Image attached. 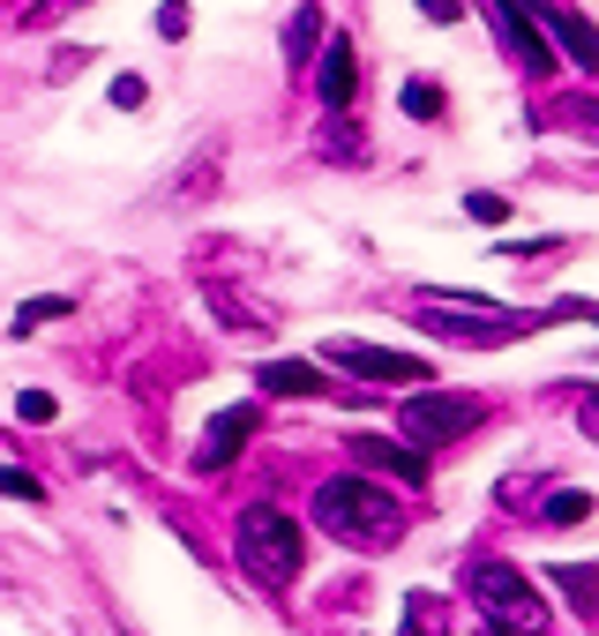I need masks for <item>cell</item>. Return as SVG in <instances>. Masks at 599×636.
Instances as JSON below:
<instances>
[{
	"instance_id": "obj_19",
	"label": "cell",
	"mask_w": 599,
	"mask_h": 636,
	"mask_svg": "<svg viewBox=\"0 0 599 636\" xmlns=\"http://www.w3.org/2000/svg\"><path fill=\"white\" fill-rule=\"evenodd\" d=\"M465 211L479 217V225H502V217H510V203H502L495 188H472V195H465Z\"/></svg>"
},
{
	"instance_id": "obj_2",
	"label": "cell",
	"mask_w": 599,
	"mask_h": 636,
	"mask_svg": "<svg viewBox=\"0 0 599 636\" xmlns=\"http://www.w3.org/2000/svg\"><path fill=\"white\" fill-rule=\"evenodd\" d=\"M465 592L479 599V614H487V629H495V636H547V622H555L547 599L532 592L510 561H495V554L465 561Z\"/></svg>"
},
{
	"instance_id": "obj_18",
	"label": "cell",
	"mask_w": 599,
	"mask_h": 636,
	"mask_svg": "<svg viewBox=\"0 0 599 636\" xmlns=\"http://www.w3.org/2000/svg\"><path fill=\"white\" fill-rule=\"evenodd\" d=\"M0 495H8V502H31V509L45 502V487L31 479V472H15V465H0Z\"/></svg>"
},
{
	"instance_id": "obj_20",
	"label": "cell",
	"mask_w": 599,
	"mask_h": 636,
	"mask_svg": "<svg viewBox=\"0 0 599 636\" xmlns=\"http://www.w3.org/2000/svg\"><path fill=\"white\" fill-rule=\"evenodd\" d=\"M15 412H23V420H31V427H45V420H53V412H60V405H53L45 389H23V397H15Z\"/></svg>"
},
{
	"instance_id": "obj_10",
	"label": "cell",
	"mask_w": 599,
	"mask_h": 636,
	"mask_svg": "<svg viewBox=\"0 0 599 636\" xmlns=\"http://www.w3.org/2000/svg\"><path fill=\"white\" fill-rule=\"evenodd\" d=\"M256 382L270 397H323V367L315 360H262Z\"/></svg>"
},
{
	"instance_id": "obj_14",
	"label": "cell",
	"mask_w": 599,
	"mask_h": 636,
	"mask_svg": "<svg viewBox=\"0 0 599 636\" xmlns=\"http://www.w3.org/2000/svg\"><path fill=\"white\" fill-rule=\"evenodd\" d=\"M540 516H547V524H585V516H592V495H585V487H562V495H547Z\"/></svg>"
},
{
	"instance_id": "obj_6",
	"label": "cell",
	"mask_w": 599,
	"mask_h": 636,
	"mask_svg": "<svg viewBox=\"0 0 599 636\" xmlns=\"http://www.w3.org/2000/svg\"><path fill=\"white\" fill-rule=\"evenodd\" d=\"M487 15H495L502 45L524 60V76H540V83H547V76H555V38L540 31V15H532V8H487Z\"/></svg>"
},
{
	"instance_id": "obj_4",
	"label": "cell",
	"mask_w": 599,
	"mask_h": 636,
	"mask_svg": "<svg viewBox=\"0 0 599 636\" xmlns=\"http://www.w3.org/2000/svg\"><path fill=\"white\" fill-rule=\"evenodd\" d=\"M479 420H487V397H465V389H412V397L397 405V427H405V442H412L420 457L465 442Z\"/></svg>"
},
{
	"instance_id": "obj_21",
	"label": "cell",
	"mask_w": 599,
	"mask_h": 636,
	"mask_svg": "<svg viewBox=\"0 0 599 636\" xmlns=\"http://www.w3.org/2000/svg\"><path fill=\"white\" fill-rule=\"evenodd\" d=\"M113 105H143V76H121L113 83Z\"/></svg>"
},
{
	"instance_id": "obj_11",
	"label": "cell",
	"mask_w": 599,
	"mask_h": 636,
	"mask_svg": "<svg viewBox=\"0 0 599 636\" xmlns=\"http://www.w3.org/2000/svg\"><path fill=\"white\" fill-rule=\"evenodd\" d=\"M555 592L577 606V622H599V561H555Z\"/></svg>"
},
{
	"instance_id": "obj_3",
	"label": "cell",
	"mask_w": 599,
	"mask_h": 636,
	"mask_svg": "<svg viewBox=\"0 0 599 636\" xmlns=\"http://www.w3.org/2000/svg\"><path fill=\"white\" fill-rule=\"evenodd\" d=\"M233 554H240V569H248L256 584L285 592L300 577V561H307V540H300V524L278 502H256L240 516V532H233Z\"/></svg>"
},
{
	"instance_id": "obj_12",
	"label": "cell",
	"mask_w": 599,
	"mask_h": 636,
	"mask_svg": "<svg viewBox=\"0 0 599 636\" xmlns=\"http://www.w3.org/2000/svg\"><path fill=\"white\" fill-rule=\"evenodd\" d=\"M352 76H360V68H352V38H330L323 76H315V90H323V105H330V113H344V105H352Z\"/></svg>"
},
{
	"instance_id": "obj_16",
	"label": "cell",
	"mask_w": 599,
	"mask_h": 636,
	"mask_svg": "<svg viewBox=\"0 0 599 636\" xmlns=\"http://www.w3.org/2000/svg\"><path fill=\"white\" fill-rule=\"evenodd\" d=\"M397 105H405V113H412V121H434V113H442V90H434L428 76H412V83H405V98H397Z\"/></svg>"
},
{
	"instance_id": "obj_1",
	"label": "cell",
	"mask_w": 599,
	"mask_h": 636,
	"mask_svg": "<svg viewBox=\"0 0 599 636\" xmlns=\"http://www.w3.org/2000/svg\"><path fill=\"white\" fill-rule=\"evenodd\" d=\"M315 524L330 540H344V547H397L405 502L389 495L383 479H368V472H338V479L315 487Z\"/></svg>"
},
{
	"instance_id": "obj_8",
	"label": "cell",
	"mask_w": 599,
	"mask_h": 636,
	"mask_svg": "<svg viewBox=\"0 0 599 636\" xmlns=\"http://www.w3.org/2000/svg\"><path fill=\"white\" fill-rule=\"evenodd\" d=\"M256 427H262V412H256V405H225V412H217V420L203 427V450H195V465H203V472L233 465V457H240V442H248Z\"/></svg>"
},
{
	"instance_id": "obj_22",
	"label": "cell",
	"mask_w": 599,
	"mask_h": 636,
	"mask_svg": "<svg viewBox=\"0 0 599 636\" xmlns=\"http://www.w3.org/2000/svg\"><path fill=\"white\" fill-rule=\"evenodd\" d=\"M577 427H585V434H592V442H599V389H592V397H585V405H577Z\"/></svg>"
},
{
	"instance_id": "obj_17",
	"label": "cell",
	"mask_w": 599,
	"mask_h": 636,
	"mask_svg": "<svg viewBox=\"0 0 599 636\" xmlns=\"http://www.w3.org/2000/svg\"><path fill=\"white\" fill-rule=\"evenodd\" d=\"M315 31H323V15H315V8H300L293 23H285V53H293V60H307V45H315Z\"/></svg>"
},
{
	"instance_id": "obj_5",
	"label": "cell",
	"mask_w": 599,
	"mask_h": 636,
	"mask_svg": "<svg viewBox=\"0 0 599 636\" xmlns=\"http://www.w3.org/2000/svg\"><path fill=\"white\" fill-rule=\"evenodd\" d=\"M323 360L344 367V375H360V382H434V367L420 352H389V344H360V338H330Z\"/></svg>"
},
{
	"instance_id": "obj_15",
	"label": "cell",
	"mask_w": 599,
	"mask_h": 636,
	"mask_svg": "<svg viewBox=\"0 0 599 636\" xmlns=\"http://www.w3.org/2000/svg\"><path fill=\"white\" fill-rule=\"evenodd\" d=\"M405 636H442V599H428V592L405 599Z\"/></svg>"
},
{
	"instance_id": "obj_9",
	"label": "cell",
	"mask_w": 599,
	"mask_h": 636,
	"mask_svg": "<svg viewBox=\"0 0 599 636\" xmlns=\"http://www.w3.org/2000/svg\"><path fill=\"white\" fill-rule=\"evenodd\" d=\"M540 23H547V38L569 45V60H577V68H592V76H599V31H592V15H577V8H540Z\"/></svg>"
},
{
	"instance_id": "obj_13",
	"label": "cell",
	"mask_w": 599,
	"mask_h": 636,
	"mask_svg": "<svg viewBox=\"0 0 599 636\" xmlns=\"http://www.w3.org/2000/svg\"><path fill=\"white\" fill-rule=\"evenodd\" d=\"M60 315H76V299H68V293H38V299H23V307H15V322H8V330H15V338H31V330H45V322H60Z\"/></svg>"
},
{
	"instance_id": "obj_7",
	"label": "cell",
	"mask_w": 599,
	"mask_h": 636,
	"mask_svg": "<svg viewBox=\"0 0 599 636\" xmlns=\"http://www.w3.org/2000/svg\"><path fill=\"white\" fill-rule=\"evenodd\" d=\"M344 450H352V465L368 472V479H405V487H420V479H428V457H420V450H405V442H383V434H344Z\"/></svg>"
}]
</instances>
